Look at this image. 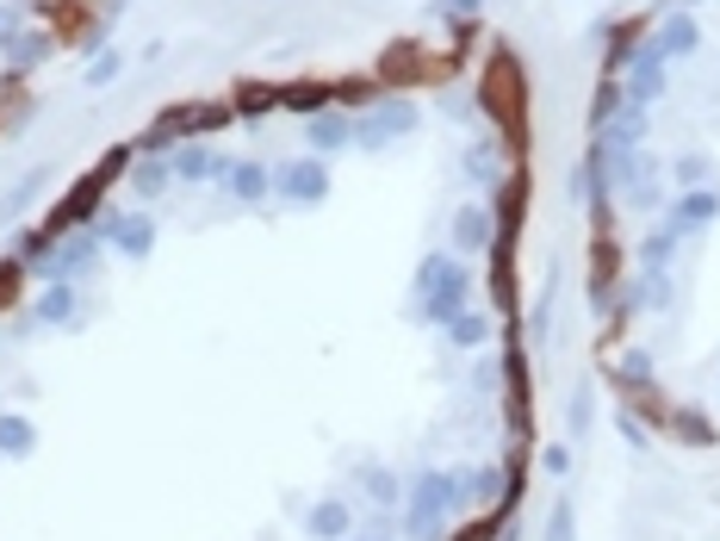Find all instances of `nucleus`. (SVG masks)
<instances>
[{"mask_svg":"<svg viewBox=\"0 0 720 541\" xmlns=\"http://www.w3.org/2000/svg\"><path fill=\"white\" fill-rule=\"evenodd\" d=\"M503 541H522V536H515V522H510V536H503Z\"/></svg>","mask_w":720,"mask_h":541,"instance_id":"37","label":"nucleus"},{"mask_svg":"<svg viewBox=\"0 0 720 541\" xmlns=\"http://www.w3.org/2000/svg\"><path fill=\"white\" fill-rule=\"evenodd\" d=\"M76 311H81V287L76 280H50L38 292V306H32V324H69Z\"/></svg>","mask_w":720,"mask_h":541,"instance_id":"17","label":"nucleus"},{"mask_svg":"<svg viewBox=\"0 0 720 541\" xmlns=\"http://www.w3.org/2000/svg\"><path fill=\"white\" fill-rule=\"evenodd\" d=\"M460 13H478V0H441V20H460Z\"/></svg>","mask_w":720,"mask_h":541,"instance_id":"34","label":"nucleus"},{"mask_svg":"<svg viewBox=\"0 0 720 541\" xmlns=\"http://www.w3.org/2000/svg\"><path fill=\"white\" fill-rule=\"evenodd\" d=\"M627 106H652V100L664 94V57L652 50V44H640V50H627Z\"/></svg>","mask_w":720,"mask_h":541,"instance_id":"10","label":"nucleus"},{"mask_svg":"<svg viewBox=\"0 0 720 541\" xmlns=\"http://www.w3.org/2000/svg\"><path fill=\"white\" fill-rule=\"evenodd\" d=\"M622 380H627V387H646V380H652V361H646L640 348H634V355H622Z\"/></svg>","mask_w":720,"mask_h":541,"instance_id":"31","label":"nucleus"},{"mask_svg":"<svg viewBox=\"0 0 720 541\" xmlns=\"http://www.w3.org/2000/svg\"><path fill=\"white\" fill-rule=\"evenodd\" d=\"M715 218H720V187H689V194H677V199H671V212H664V225L640 243V262L652 274H664V268H671V255H677L689 237L708 231Z\"/></svg>","mask_w":720,"mask_h":541,"instance_id":"1","label":"nucleus"},{"mask_svg":"<svg viewBox=\"0 0 720 541\" xmlns=\"http://www.w3.org/2000/svg\"><path fill=\"white\" fill-rule=\"evenodd\" d=\"M38 194H44V169H32V174L20 181V187H13V194H0V225H7V218H20Z\"/></svg>","mask_w":720,"mask_h":541,"instance_id":"23","label":"nucleus"},{"mask_svg":"<svg viewBox=\"0 0 720 541\" xmlns=\"http://www.w3.org/2000/svg\"><path fill=\"white\" fill-rule=\"evenodd\" d=\"M652 50H659L664 62L671 57H696V44H701V25H696V13H671V20L659 25V32H652Z\"/></svg>","mask_w":720,"mask_h":541,"instance_id":"13","label":"nucleus"},{"mask_svg":"<svg viewBox=\"0 0 720 541\" xmlns=\"http://www.w3.org/2000/svg\"><path fill=\"white\" fill-rule=\"evenodd\" d=\"M274 106H280V94L262 88V81H243V88H236V113L243 118H262V113H274Z\"/></svg>","mask_w":720,"mask_h":541,"instance_id":"25","label":"nucleus"},{"mask_svg":"<svg viewBox=\"0 0 720 541\" xmlns=\"http://www.w3.org/2000/svg\"><path fill=\"white\" fill-rule=\"evenodd\" d=\"M541 541H578V510H571L566 498L553 504V517H547V536Z\"/></svg>","mask_w":720,"mask_h":541,"instance_id":"27","label":"nucleus"},{"mask_svg":"<svg viewBox=\"0 0 720 541\" xmlns=\"http://www.w3.org/2000/svg\"><path fill=\"white\" fill-rule=\"evenodd\" d=\"M230 106H211V100H187V106H169V113H155V125L143 131V150L150 156H169L181 137H206V131H224L230 125Z\"/></svg>","mask_w":720,"mask_h":541,"instance_id":"4","label":"nucleus"},{"mask_svg":"<svg viewBox=\"0 0 720 541\" xmlns=\"http://www.w3.org/2000/svg\"><path fill=\"white\" fill-rule=\"evenodd\" d=\"M466 174H473V181H491V150H485V143L466 156Z\"/></svg>","mask_w":720,"mask_h":541,"instance_id":"33","label":"nucleus"},{"mask_svg":"<svg viewBox=\"0 0 720 541\" xmlns=\"http://www.w3.org/2000/svg\"><path fill=\"white\" fill-rule=\"evenodd\" d=\"M118 169H125V150H113V156H106V162H100V169H94V174H88V181L76 187V194H69V199L57 206V212H50V225H44V231L57 237V243H62V237H76V231H88V218H94L100 194H106V187L118 181Z\"/></svg>","mask_w":720,"mask_h":541,"instance_id":"5","label":"nucleus"},{"mask_svg":"<svg viewBox=\"0 0 720 541\" xmlns=\"http://www.w3.org/2000/svg\"><path fill=\"white\" fill-rule=\"evenodd\" d=\"M466 292H473V274L454 250H436L417 262V280H410V299H417L422 324H454L466 311Z\"/></svg>","mask_w":720,"mask_h":541,"instance_id":"2","label":"nucleus"},{"mask_svg":"<svg viewBox=\"0 0 720 541\" xmlns=\"http://www.w3.org/2000/svg\"><path fill=\"white\" fill-rule=\"evenodd\" d=\"M169 181H174V162H169V156H150V162H137V174H131V187H137L143 199L169 194Z\"/></svg>","mask_w":720,"mask_h":541,"instance_id":"20","label":"nucleus"},{"mask_svg":"<svg viewBox=\"0 0 720 541\" xmlns=\"http://www.w3.org/2000/svg\"><path fill=\"white\" fill-rule=\"evenodd\" d=\"M392 529H398L392 517H373L367 529H360V536H348V541H392Z\"/></svg>","mask_w":720,"mask_h":541,"instance_id":"32","label":"nucleus"},{"mask_svg":"<svg viewBox=\"0 0 720 541\" xmlns=\"http://www.w3.org/2000/svg\"><path fill=\"white\" fill-rule=\"evenodd\" d=\"M708 174H715V169H708L701 156H683V162H677V181H683V194H689V187H708Z\"/></svg>","mask_w":720,"mask_h":541,"instance_id":"29","label":"nucleus"},{"mask_svg":"<svg viewBox=\"0 0 720 541\" xmlns=\"http://www.w3.org/2000/svg\"><path fill=\"white\" fill-rule=\"evenodd\" d=\"M677 424H683V436H689V442H701V436H708V429H701V417H696V411H683Z\"/></svg>","mask_w":720,"mask_h":541,"instance_id":"35","label":"nucleus"},{"mask_svg":"<svg viewBox=\"0 0 720 541\" xmlns=\"http://www.w3.org/2000/svg\"><path fill=\"white\" fill-rule=\"evenodd\" d=\"M169 162H174L181 181H224V174H230V156H218L211 143H181Z\"/></svg>","mask_w":720,"mask_h":541,"instance_id":"14","label":"nucleus"},{"mask_svg":"<svg viewBox=\"0 0 720 541\" xmlns=\"http://www.w3.org/2000/svg\"><path fill=\"white\" fill-rule=\"evenodd\" d=\"M590 417H596V387H571V405H566V429L571 436H584Z\"/></svg>","mask_w":720,"mask_h":541,"instance_id":"26","label":"nucleus"},{"mask_svg":"<svg viewBox=\"0 0 720 541\" xmlns=\"http://www.w3.org/2000/svg\"><path fill=\"white\" fill-rule=\"evenodd\" d=\"M497 237H491V212L485 206H460L454 212V255L466 262V255H478V250H491Z\"/></svg>","mask_w":720,"mask_h":541,"instance_id":"16","label":"nucleus"},{"mask_svg":"<svg viewBox=\"0 0 720 541\" xmlns=\"http://www.w3.org/2000/svg\"><path fill=\"white\" fill-rule=\"evenodd\" d=\"M441 330H448V343H454V348H478L485 336H491V324H485L478 311H460L454 324H441Z\"/></svg>","mask_w":720,"mask_h":541,"instance_id":"24","label":"nucleus"},{"mask_svg":"<svg viewBox=\"0 0 720 541\" xmlns=\"http://www.w3.org/2000/svg\"><path fill=\"white\" fill-rule=\"evenodd\" d=\"M410 131H417V106H410V100H373V106L355 118V150L380 156V150H392V143L410 137Z\"/></svg>","mask_w":720,"mask_h":541,"instance_id":"6","label":"nucleus"},{"mask_svg":"<svg viewBox=\"0 0 720 541\" xmlns=\"http://www.w3.org/2000/svg\"><path fill=\"white\" fill-rule=\"evenodd\" d=\"M304 529H311V541H348L355 536V510H348V498H317Z\"/></svg>","mask_w":720,"mask_h":541,"instance_id":"15","label":"nucleus"},{"mask_svg":"<svg viewBox=\"0 0 720 541\" xmlns=\"http://www.w3.org/2000/svg\"><path fill=\"white\" fill-rule=\"evenodd\" d=\"M125 76V50H106V57L88 62V88H106V81Z\"/></svg>","mask_w":720,"mask_h":541,"instance_id":"28","label":"nucleus"},{"mask_svg":"<svg viewBox=\"0 0 720 541\" xmlns=\"http://www.w3.org/2000/svg\"><path fill=\"white\" fill-rule=\"evenodd\" d=\"M360 485H367V498L380 504V510H392V504L404 498V485H398V473H392V467H367V473H360Z\"/></svg>","mask_w":720,"mask_h":541,"instance_id":"22","label":"nucleus"},{"mask_svg":"<svg viewBox=\"0 0 720 541\" xmlns=\"http://www.w3.org/2000/svg\"><path fill=\"white\" fill-rule=\"evenodd\" d=\"M94 231L106 237V243H113L118 255H125V262H143V255L155 250V218L150 212H131V218H94Z\"/></svg>","mask_w":720,"mask_h":541,"instance_id":"9","label":"nucleus"},{"mask_svg":"<svg viewBox=\"0 0 720 541\" xmlns=\"http://www.w3.org/2000/svg\"><path fill=\"white\" fill-rule=\"evenodd\" d=\"M100 243H106V237L94 231V225H88V231H76V237H62L57 250L44 255V280H81V274L94 268V255H100Z\"/></svg>","mask_w":720,"mask_h":541,"instance_id":"8","label":"nucleus"},{"mask_svg":"<svg viewBox=\"0 0 720 541\" xmlns=\"http://www.w3.org/2000/svg\"><path fill=\"white\" fill-rule=\"evenodd\" d=\"M224 187H230V199L236 206H262V199H274V169L267 162H230V174H224Z\"/></svg>","mask_w":720,"mask_h":541,"instance_id":"12","label":"nucleus"},{"mask_svg":"<svg viewBox=\"0 0 720 541\" xmlns=\"http://www.w3.org/2000/svg\"><path fill=\"white\" fill-rule=\"evenodd\" d=\"M274 194H280L286 206H317V199H329V162H323V156H299V162L274 169Z\"/></svg>","mask_w":720,"mask_h":541,"instance_id":"7","label":"nucleus"},{"mask_svg":"<svg viewBox=\"0 0 720 541\" xmlns=\"http://www.w3.org/2000/svg\"><path fill=\"white\" fill-rule=\"evenodd\" d=\"M13 32H20V20H13V13H7V7H0V44L13 38Z\"/></svg>","mask_w":720,"mask_h":541,"instance_id":"36","label":"nucleus"},{"mask_svg":"<svg viewBox=\"0 0 720 541\" xmlns=\"http://www.w3.org/2000/svg\"><path fill=\"white\" fill-rule=\"evenodd\" d=\"M0 50H7V62H13V69H38L44 50H50V38H38V32H13Z\"/></svg>","mask_w":720,"mask_h":541,"instance_id":"21","label":"nucleus"},{"mask_svg":"<svg viewBox=\"0 0 720 541\" xmlns=\"http://www.w3.org/2000/svg\"><path fill=\"white\" fill-rule=\"evenodd\" d=\"M466 504V473H448V467H429L410 480V498H404L398 529L410 541H441V522Z\"/></svg>","mask_w":720,"mask_h":541,"instance_id":"3","label":"nucleus"},{"mask_svg":"<svg viewBox=\"0 0 720 541\" xmlns=\"http://www.w3.org/2000/svg\"><path fill=\"white\" fill-rule=\"evenodd\" d=\"M304 143H311V156H329L336 150H355V118L348 113H317V118H304Z\"/></svg>","mask_w":720,"mask_h":541,"instance_id":"11","label":"nucleus"},{"mask_svg":"<svg viewBox=\"0 0 720 541\" xmlns=\"http://www.w3.org/2000/svg\"><path fill=\"white\" fill-rule=\"evenodd\" d=\"M280 106L317 118V113H329V88H323V81H292V88H280Z\"/></svg>","mask_w":720,"mask_h":541,"instance_id":"19","label":"nucleus"},{"mask_svg":"<svg viewBox=\"0 0 720 541\" xmlns=\"http://www.w3.org/2000/svg\"><path fill=\"white\" fill-rule=\"evenodd\" d=\"M541 467H547L553 480H571V448H566V442H553V448H541Z\"/></svg>","mask_w":720,"mask_h":541,"instance_id":"30","label":"nucleus"},{"mask_svg":"<svg viewBox=\"0 0 720 541\" xmlns=\"http://www.w3.org/2000/svg\"><path fill=\"white\" fill-rule=\"evenodd\" d=\"M0 454H13V461L38 454V424L25 411H0Z\"/></svg>","mask_w":720,"mask_h":541,"instance_id":"18","label":"nucleus"}]
</instances>
